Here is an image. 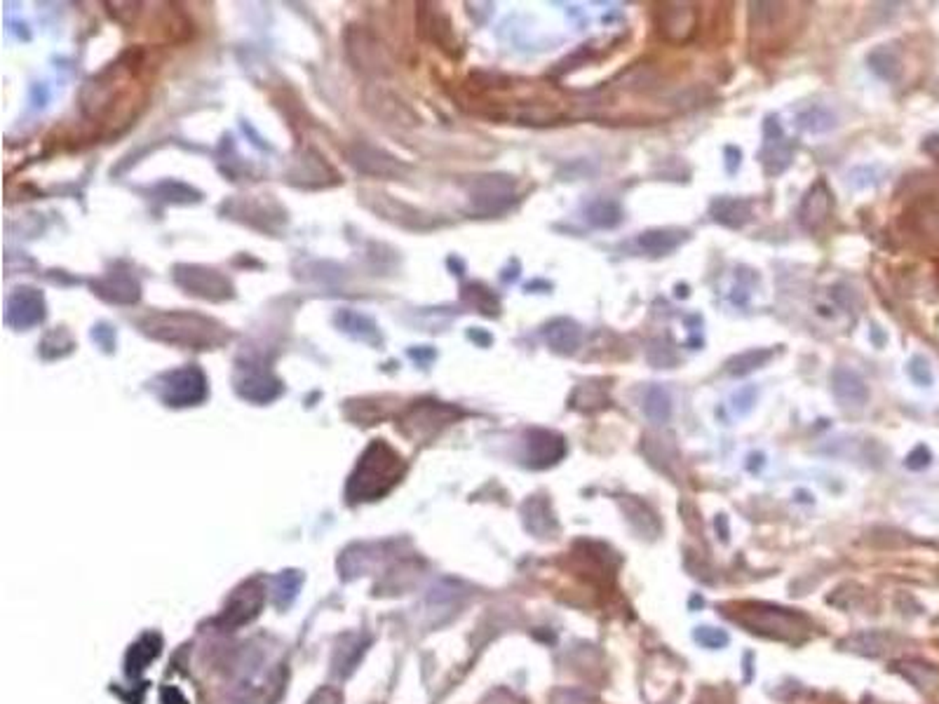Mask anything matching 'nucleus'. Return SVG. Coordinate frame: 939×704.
<instances>
[{"label":"nucleus","mask_w":939,"mask_h":704,"mask_svg":"<svg viewBox=\"0 0 939 704\" xmlns=\"http://www.w3.org/2000/svg\"><path fill=\"white\" fill-rule=\"evenodd\" d=\"M402 470H404V465L395 451H391L381 441L371 444L355 474H352L350 495H355L360 501H374L397 484Z\"/></svg>","instance_id":"1"},{"label":"nucleus","mask_w":939,"mask_h":704,"mask_svg":"<svg viewBox=\"0 0 939 704\" xmlns=\"http://www.w3.org/2000/svg\"><path fill=\"white\" fill-rule=\"evenodd\" d=\"M736 620H740L749 632L764 634V637L782 638V641H798L808 634L810 625L801 613H791L780 606L749 604L737 611Z\"/></svg>","instance_id":"2"},{"label":"nucleus","mask_w":939,"mask_h":704,"mask_svg":"<svg viewBox=\"0 0 939 704\" xmlns=\"http://www.w3.org/2000/svg\"><path fill=\"white\" fill-rule=\"evenodd\" d=\"M791 155H794V143L785 137L780 120L768 118L764 122V149L758 153V160H761L766 174H782L789 167Z\"/></svg>","instance_id":"3"},{"label":"nucleus","mask_w":939,"mask_h":704,"mask_svg":"<svg viewBox=\"0 0 939 704\" xmlns=\"http://www.w3.org/2000/svg\"><path fill=\"white\" fill-rule=\"evenodd\" d=\"M566 456L564 437L552 430H531L527 435V458L528 465L536 470L549 468Z\"/></svg>","instance_id":"4"},{"label":"nucleus","mask_w":939,"mask_h":704,"mask_svg":"<svg viewBox=\"0 0 939 704\" xmlns=\"http://www.w3.org/2000/svg\"><path fill=\"white\" fill-rule=\"evenodd\" d=\"M834 195L827 188V183L818 181L810 191L806 193L801 202V210H798V221L806 231H818V228L824 226V221L829 219L831 207H834Z\"/></svg>","instance_id":"5"},{"label":"nucleus","mask_w":939,"mask_h":704,"mask_svg":"<svg viewBox=\"0 0 939 704\" xmlns=\"http://www.w3.org/2000/svg\"><path fill=\"white\" fill-rule=\"evenodd\" d=\"M831 392H834L836 402H839L840 407L860 409L864 407L869 399L867 383L862 380V376L852 369H846V367H839V369H834V374H831Z\"/></svg>","instance_id":"6"},{"label":"nucleus","mask_w":939,"mask_h":704,"mask_svg":"<svg viewBox=\"0 0 939 704\" xmlns=\"http://www.w3.org/2000/svg\"><path fill=\"white\" fill-rule=\"evenodd\" d=\"M264 606V587H258V583H247L245 587H240L233 595L231 604L225 608L224 620L228 625H242V622H249L258 613V608Z\"/></svg>","instance_id":"7"},{"label":"nucleus","mask_w":939,"mask_h":704,"mask_svg":"<svg viewBox=\"0 0 939 704\" xmlns=\"http://www.w3.org/2000/svg\"><path fill=\"white\" fill-rule=\"evenodd\" d=\"M204 395V380L198 371H176L167 378V402L183 407L188 402H198Z\"/></svg>","instance_id":"8"},{"label":"nucleus","mask_w":939,"mask_h":704,"mask_svg":"<svg viewBox=\"0 0 939 704\" xmlns=\"http://www.w3.org/2000/svg\"><path fill=\"white\" fill-rule=\"evenodd\" d=\"M545 341L559 355H573L582 343V329L569 317H557L545 326Z\"/></svg>","instance_id":"9"},{"label":"nucleus","mask_w":939,"mask_h":704,"mask_svg":"<svg viewBox=\"0 0 939 704\" xmlns=\"http://www.w3.org/2000/svg\"><path fill=\"white\" fill-rule=\"evenodd\" d=\"M709 214L721 226L737 231L752 219V202L742 198H716L709 207Z\"/></svg>","instance_id":"10"},{"label":"nucleus","mask_w":939,"mask_h":704,"mask_svg":"<svg viewBox=\"0 0 939 704\" xmlns=\"http://www.w3.org/2000/svg\"><path fill=\"white\" fill-rule=\"evenodd\" d=\"M686 237L688 233L679 231V228H651V231L639 235L637 243L651 256H665V254L674 252Z\"/></svg>","instance_id":"11"},{"label":"nucleus","mask_w":939,"mask_h":704,"mask_svg":"<svg viewBox=\"0 0 939 704\" xmlns=\"http://www.w3.org/2000/svg\"><path fill=\"white\" fill-rule=\"evenodd\" d=\"M524 522H527L528 531L538 535V538H548V535L557 531V519L552 514V507L543 498H531L524 505Z\"/></svg>","instance_id":"12"},{"label":"nucleus","mask_w":939,"mask_h":704,"mask_svg":"<svg viewBox=\"0 0 939 704\" xmlns=\"http://www.w3.org/2000/svg\"><path fill=\"white\" fill-rule=\"evenodd\" d=\"M585 219H588V223H592L594 228L610 231V228L621 226L622 207L610 198H594L592 202L585 207Z\"/></svg>","instance_id":"13"},{"label":"nucleus","mask_w":939,"mask_h":704,"mask_svg":"<svg viewBox=\"0 0 939 704\" xmlns=\"http://www.w3.org/2000/svg\"><path fill=\"white\" fill-rule=\"evenodd\" d=\"M892 641H895L892 634L862 632V634H855V637H850L848 641H843V646H846V650H850V653L869 655V657H881V655H885L890 648H892Z\"/></svg>","instance_id":"14"},{"label":"nucleus","mask_w":939,"mask_h":704,"mask_svg":"<svg viewBox=\"0 0 939 704\" xmlns=\"http://www.w3.org/2000/svg\"><path fill=\"white\" fill-rule=\"evenodd\" d=\"M693 24L695 15L688 10V5H667V10H663V31L670 38L683 40L693 31Z\"/></svg>","instance_id":"15"},{"label":"nucleus","mask_w":939,"mask_h":704,"mask_svg":"<svg viewBox=\"0 0 939 704\" xmlns=\"http://www.w3.org/2000/svg\"><path fill=\"white\" fill-rule=\"evenodd\" d=\"M895 671H900L906 681L913 683L921 690H933V688L939 686V671L933 665H925V662L902 660L895 665Z\"/></svg>","instance_id":"16"},{"label":"nucleus","mask_w":939,"mask_h":704,"mask_svg":"<svg viewBox=\"0 0 939 704\" xmlns=\"http://www.w3.org/2000/svg\"><path fill=\"white\" fill-rule=\"evenodd\" d=\"M622 507H625L627 522L632 523V526L637 528L639 533L649 535V538H655V535L660 533L658 517H655L653 512H651L649 507L643 505V502H639L637 498H625Z\"/></svg>","instance_id":"17"},{"label":"nucleus","mask_w":939,"mask_h":704,"mask_svg":"<svg viewBox=\"0 0 939 704\" xmlns=\"http://www.w3.org/2000/svg\"><path fill=\"white\" fill-rule=\"evenodd\" d=\"M773 357V350H768V347H752V350H745L740 352V355H736V357L728 359V364H725V369H728V374L731 376H747L752 374V371L761 369L768 359Z\"/></svg>","instance_id":"18"},{"label":"nucleus","mask_w":939,"mask_h":704,"mask_svg":"<svg viewBox=\"0 0 939 704\" xmlns=\"http://www.w3.org/2000/svg\"><path fill=\"white\" fill-rule=\"evenodd\" d=\"M160 653V638L155 634H146L132 646L130 655H127V671L130 674H139V671L146 669L151 660H155Z\"/></svg>","instance_id":"19"},{"label":"nucleus","mask_w":939,"mask_h":704,"mask_svg":"<svg viewBox=\"0 0 939 704\" xmlns=\"http://www.w3.org/2000/svg\"><path fill=\"white\" fill-rule=\"evenodd\" d=\"M643 413L655 425H663L672 419V399L665 388L651 386L643 397Z\"/></svg>","instance_id":"20"},{"label":"nucleus","mask_w":939,"mask_h":704,"mask_svg":"<svg viewBox=\"0 0 939 704\" xmlns=\"http://www.w3.org/2000/svg\"><path fill=\"white\" fill-rule=\"evenodd\" d=\"M834 125L836 116L829 109H824V106H810L803 113H798V127L808 134L829 132V129H834Z\"/></svg>","instance_id":"21"},{"label":"nucleus","mask_w":939,"mask_h":704,"mask_svg":"<svg viewBox=\"0 0 939 704\" xmlns=\"http://www.w3.org/2000/svg\"><path fill=\"white\" fill-rule=\"evenodd\" d=\"M298 587H301V575H298V573L287 571V573H282V575H277V578L273 580L275 604L277 606L289 604V601L297 596Z\"/></svg>","instance_id":"22"},{"label":"nucleus","mask_w":939,"mask_h":704,"mask_svg":"<svg viewBox=\"0 0 939 704\" xmlns=\"http://www.w3.org/2000/svg\"><path fill=\"white\" fill-rule=\"evenodd\" d=\"M869 64H871L873 71L879 73L881 78H885V80H895L897 73H900V61H897L892 55H888V50L871 52V57H869Z\"/></svg>","instance_id":"23"},{"label":"nucleus","mask_w":939,"mask_h":704,"mask_svg":"<svg viewBox=\"0 0 939 704\" xmlns=\"http://www.w3.org/2000/svg\"><path fill=\"white\" fill-rule=\"evenodd\" d=\"M693 638H695L700 646H704V648H709V650L725 648L728 641H731L724 629H716V627H698L695 632H693Z\"/></svg>","instance_id":"24"},{"label":"nucleus","mask_w":939,"mask_h":704,"mask_svg":"<svg viewBox=\"0 0 939 704\" xmlns=\"http://www.w3.org/2000/svg\"><path fill=\"white\" fill-rule=\"evenodd\" d=\"M754 404H756V388L754 386L740 388V390L733 395V411H736L737 416H747L754 409Z\"/></svg>","instance_id":"25"},{"label":"nucleus","mask_w":939,"mask_h":704,"mask_svg":"<svg viewBox=\"0 0 939 704\" xmlns=\"http://www.w3.org/2000/svg\"><path fill=\"white\" fill-rule=\"evenodd\" d=\"M549 704H594L592 695H588L585 690H576V688H561L552 695V702Z\"/></svg>","instance_id":"26"},{"label":"nucleus","mask_w":939,"mask_h":704,"mask_svg":"<svg viewBox=\"0 0 939 704\" xmlns=\"http://www.w3.org/2000/svg\"><path fill=\"white\" fill-rule=\"evenodd\" d=\"M928 462H930V453H928V449H923V446H918L916 451H913L912 456L906 458V465H909V468H912V470L925 468Z\"/></svg>","instance_id":"27"},{"label":"nucleus","mask_w":939,"mask_h":704,"mask_svg":"<svg viewBox=\"0 0 939 704\" xmlns=\"http://www.w3.org/2000/svg\"><path fill=\"white\" fill-rule=\"evenodd\" d=\"M484 704H524V702L516 698V695L507 693V690H496V693H491L489 698L484 699Z\"/></svg>","instance_id":"28"},{"label":"nucleus","mask_w":939,"mask_h":704,"mask_svg":"<svg viewBox=\"0 0 939 704\" xmlns=\"http://www.w3.org/2000/svg\"><path fill=\"white\" fill-rule=\"evenodd\" d=\"M310 704H341V695L336 693V690H331V688H325V690H319V693L310 699Z\"/></svg>","instance_id":"29"},{"label":"nucleus","mask_w":939,"mask_h":704,"mask_svg":"<svg viewBox=\"0 0 939 704\" xmlns=\"http://www.w3.org/2000/svg\"><path fill=\"white\" fill-rule=\"evenodd\" d=\"M725 155H728V162H725V167H728V171H731V174H733V171H736L737 167H740L742 153L736 149V146H728V149H725Z\"/></svg>","instance_id":"30"},{"label":"nucleus","mask_w":939,"mask_h":704,"mask_svg":"<svg viewBox=\"0 0 939 704\" xmlns=\"http://www.w3.org/2000/svg\"><path fill=\"white\" fill-rule=\"evenodd\" d=\"M716 526H721V538L728 540V519H725L724 514H719V519H716Z\"/></svg>","instance_id":"31"}]
</instances>
